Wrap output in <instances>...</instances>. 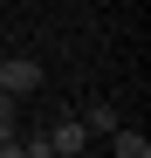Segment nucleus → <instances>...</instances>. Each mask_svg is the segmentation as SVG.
<instances>
[{
  "label": "nucleus",
  "mask_w": 151,
  "mask_h": 158,
  "mask_svg": "<svg viewBox=\"0 0 151 158\" xmlns=\"http://www.w3.org/2000/svg\"><path fill=\"white\" fill-rule=\"evenodd\" d=\"M83 144H89V131H83V117H62L55 131H48V151H62V158H83Z\"/></svg>",
  "instance_id": "f03ea898"
},
{
  "label": "nucleus",
  "mask_w": 151,
  "mask_h": 158,
  "mask_svg": "<svg viewBox=\"0 0 151 158\" xmlns=\"http://www.w3.org/2000/svg\"><path fill=\"white\" fill-rule=\"evenodd\" d=\"M48 158H62V151H48Z\"/></svg>",
  "instance_id": "423d86ee"
},
{
  "label": "nucleus",
  "mask_w": 151,
  "mask_h": 158,
  "mask_svg": "<svg viewBox=\"0 0 151 158\" xmlns=\"http://www.w3.org/2000/svg\"><path fill=\"white\" fill-rule=\"evenodd\" d=\"M0 89L28 103V96L41 89V62H35V55H7V62H0Z\"/></svg>",
  "instance_id": "f257e3e1"
},
{
  "label": "nucleus",
  "mask_w": 151,
  "mask_h": 158,
  "mask_svg": "<svg viewBox=\"0 0 151 158\" xmlns=\"http://www.w3.org/2000/svg\"><path fill=\"white\" fill-rule=\"evenodd\" d=\"M83 131H89V138H110V131H117V110H110V103H89V110H83Z\"/></svg>",
  "instance_id": "20e7f679"
},
{
  "label": "nucleus",
  "mask_w": 151,
  "mask_h": 158,
  "mask_svg": "<svg viewBox=\"0 0 151 158\" xmlns=\"http://www.w3.org/2000/svg\"><path fill=\"white\" fill-rule=\"evenodd\" d=\"M21 151H28V158H48V131H21Z\"/></svg>",
  "instance_id": "39448f33"
},
{
  "label": "nucleus",
  "mask_w": 151,
  "mask_h": 158,
  "mask_svg": "<svg viewBox=\"0 0 151 158\" xmlns=\"http://www.w3.org/2000/svg\"><path fill=\"white\" fill-rule=\"evenodd\" d=\"M110 151H117V158H151V138L131 131V124H117V131H110Z\"/></svg>",
  "instance_id": "7ed1b4c3"
}]
</instances>
